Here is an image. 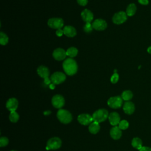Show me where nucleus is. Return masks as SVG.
Instances as JSON below:
<instances>
[{"label": "nucleus", "instance_id": "nucleus-18", "mask_svg": "<svg viewBox=\"0 0 151 151\" xmlns=\"http://www.w3.org/2000/svg\"><path fill=\"white\" fill-rule=\"evenodd\" d=\"M123 109L125 113L127 114H132L134 111L135 107L132 102L127 101L124 103Z\"/></svg>", "mask_w": 151, "mask_h": 151}, {"label": "nucleus", "instance_id": "nucleus-6", "mask_svg": "<svg viewBox=\"0 0 151 151\" xmlns=\"http://www.w3.org/2000/svg\"><path fill=\"white\" fill-rule=\"evenodd\" d=\"M123 104V99L120 96H114L109 98L107 101L108 106L112 109H119Z\"/></svg>", "mask_w": 151, "mask_h": 151}, {"label": "nucleus", "instance_id": "nucleus-1", "mask_svg": "<svg viewBox=\"0 0 151 151\" xmlns=\"http://www.w3.org/2000/svg\"><path fill=\"white\" fill-rule=\"evenodd\" d=\"M63 68L66 74L68 76L74 75L78 70L76 61L72 58H66L63 63Z\"/></svg>", "mask_w": 151, "mask_h": 151}, {"label": "nucleus", "instance_id": "nucleus-37", "mask_svg": "<svg viewBox=\"0 0 151 151\" xmlns=\"http://www.w3.org/2000/svg\"><path fill=\"white\" fill-rule=\"evenodd\" d=\"M51 114V111H49V110H48V111H45L44 112V115H49V114Z\"/></svg>", "mask_w": 151, "mask_h": 151}, {"label": "nucleus", "instance_id": "nucleus-9", "mask_svg": "<svg viewBox=\"0 0 151 151\" xmlns=\"http://www.w3.org/2000/svg\"><path fill=\"white\" fill-rule=\"evenodd\" d=\"M52 106L57 109L62 108L65 103V100L64 97L60 94H56L54 96L51 100Z\"/></svg>", "mask_w": 151, "mask_h": 151}, {"label": "nucleus", "instance_id": "nucleus-33", "mask_svg": "<svg viewBox=\"0 0 151 151\" xmlns=\"http://www.w3.org/2000/svg\"><path fill=\"white\" fill-rule=\"evenodd\" d=\"M138 2L143 5H147L149 4V0H138Z\"/></svg>", "mask_w": 151, "mask_h": 151}, {"label": "nucleus", "instance_id": "nucleus-16", "mask_svg": "<svg viewBox=\"0 0 151 151\" xmlns=\"http://www.w3.org/2000/svg\"><path fill=\"white\" fill-rule=\"evenodd\" d=\"M110 134L112 139L114 140H117L120 139V137L122 136V130L118 126H115L110 129Z\"/></svg>", "mask_w": 151, "mask_h": 151}, {"label": "nucleus", "instance_id": "nucleus-28", "mask_svg": "<svg viewBox=\"0 0 151 151\" xmlns=\"http://www.w3.org/2000/svg\"><path fill=\"white\" fill-rule=\"evenodd\" d=\"M93 29V28L92 26V24H91L90 22H86L83 27L84 31L87 33L91 32L92 31Z\"/></svg>", "mask_w": 151, "mask_h": 151}, {"label": "nucleus", "instance_id": "nucleus-8", "mask_svg": "<svg viewBox=\"0 0 151 151\" xmlns=\"http://www.w3.org/2000/svg\"><path fill=\"white\" fill-rule=\"evenodd\" d=\"M50 78L52 83L54 84H60L65 80L66 76L62 72L57 71L51 75Z\"/></svg>", "mask_w": 151, "mask_h": 151}, {"label": "nucleus", "instance_id": "nucleus-5", "mask_svg": "<svg viewBox=\"0 0 151 151\" xmlns=\"http://www.w3.org/2000/svg\"><path fill=\"white\" fill-rule=\"evenodd\" d=\"M47 24L50 28L58 29L64 26V21L60 18H51L48 19Z\"/></svg>", "mask_w": 151, "mask_h": 151}, {"label": "nucleus", "instance_id": "nucleus-26", "mask_svg": "<svg viewBox=\"0 0 151 151\" xmlns=\"http://www.w3.org/2000/svg\"><path fill=\"white\" fill-rule=\"evenodd\" d=\"M8 37L3 32H0V43L2 45H5L8 42Z\"/></svg>", "mask_w": 151, "mask_h": 151}, {"label": "nucleus", "instance_id": "nucleus-27", "mask_svg": "<svg viewBox=\"0 0 151 151\" xmlns=\"http://www.w3.org/2000/svg\"><path fill=\"white\" fill-rule=\"evenodd\" d=\"M118 127L121 129V130H126L129 127V122L127 120H121L118 124Z\"/></svg>", "mask_w": 151, "mask_h": 151}, {"label": "nucleus", "instance_id": "nucleus-24", "mask_svg": "<svg viewBox=\"0 0 151 151\" xmlns=\"http://www.w3.org/2000/svg\"><path fill=\"white\" fill-rule=\"evenodd\" d=\"M121 97L123 100L127 101L132 99L133 93L130 90H125L122 93Z\"/></svg>", "mask_w": 151, "mask_h": 151}, {"label": "nucleus", "instance_id": "nucleus-21", "mask_svg": "<svg viewBox=\"0 0 151 151\" xmlns=\"http://www.w3.org/2000/svg\"><path fill=\"white\" fill-rule=\"evenodd\" d=\"M137 10V8H136V5L133 4H130L126 8V13L127 14V15L128 17H132L133 15H134L136 12Z\"/></svg>", "mask_w": 151, "mask_h": 151}, {"label": "nucleus", "instance_id": "nucleus-25", "mask_svg": "<svg viewBox=\"0 0 151 151\" xmlns=\"http://www.w3.org/2000/svg\"><path fill=\"white\" fill-rule=\"evenodd\" d=\"M19 116L17 112H16L15 111H11L9 116V119L11 122L12 123L17 122L18 120H19Z\"/></svg>", "mask_w": 151, "mask_h": 151}, {"label": "nucleus", "instance_id": "nucleus-11", "mask_svg": "<svg viewBox=\"0 0 151 151\" xmlns=\"http://www.w3.org/2000/svg\"><path fill=\"white\" fill-rule=\"evenodd\" d=\"M92 26L93 29L97 31H103L107 28V24L104 19H96L93 22Z\"/></svg>", "mask_w": 151, "mask_h": 151}, {"label": "nucleus", "instance_id": "nucleus-2", "mask_svg": "<svg viewBox=\"0 0 151 151\" xmlns=\"http://www.w3.org/2000/svg\"><path fill=\"white\" fill-rule=\"evenodd\" d=\"M93 122L100 123L105 121L109 117L108 111L104 109H101L96 110L92 115Z\"/></svg>", "mask_w": 151, "mask_h": 151}, {"label": "nucleus", "instance_id": "nucleus-19", "mask_svg": "<svg viewBox=\"0 0 151 151\" xmlns=\"http://www.w3.org/2000/svg\"><path fill=\"white\" fill-rule=\"evenodd\" d=\"M38 74L44 79L48 78L50 76V71L48 68L44 65H40L37 70Z\"/></svg>", "mask_w": 151, "mask_h": 151}, {"label": "nucleus", "instance_id": "nucleus-31", "mask_svg": "<svg viewBox=\"0 0 151 151\" xmlns=\"http://www.w3.org/2000/svg\"><path fill=\"white\" fill-rule=\"evenodd\" d=\"M77 3L81 6H85L87 4L88 0H77Z\"/></svg>", "mask_w": 151, "mask_h": 151}, {"label": "nucleus", "instance_id": "nucleus-30", "mask_svg": "<svg viewBox=\"0 0 151 151\" xmlns=\"http://www.w3.org/2000/svg\"><path fill=\"white\" fill-rule=\"evenodd\" d=\"M119 74L117 73H114L110 78V81L112 83L115 84L119 81Z\"/></svg>", "mask_w": 151, "mask_h": 151}, {"label": "nucleus", "instance_id": "nucleus-10", "mask_svg": "<svg viewBox=\"0 0 151 151\" xmlns=\"http://www.w3.org/2000/svg\"><path fill=\"white\" fill-rule=\"evenodd\" d=\"M77 120L78 122L82 125H88L90 124L93 122V119L92 116H90L87 113H83L80 114L78 117Z\"/></svg>", "mask_w": 151, "mask_h": 151}, {"label": "nucleus", "instance_id": "nucleus-4", "mask_svg": "<svg viewBox=\"0 0 151 151\" xmlns=\"http://www.w3.org/2000/svg\"><path fill=\"white\" fill-rule=\"evenodd\" d=\"M61 140L58 137H54L50 139L46 146V149L49 150H56L59 149L61 146Z\"/></svg>", "mask_w": 151, "mask_h": 151}, {"label": "nucleus", "instance_id": "nucleus-39", "mask_svg": "<svg viewBox=\"0 0 151 151\" xmlns=\"http://www.w3.org/2000/svg\"><path fill=\"white\" fill-rule=\"evenodd\" d=\"M11 151H17V150H11Z\"/></svg>", "mask_w": 151, "mask_h": 151}, {"label": "nucleus", "instance_id": "nucleus-36", "mask_svg": "<svg viewBox=\"0 0 151 151\" xmlns=\"http://www.w3.org/2000/svg\"><path fill=\"white\" fill-rule=\"evenodd\" d=\"M55 84H53V83H51L50 84V88H51V89H54V88H55Z\"/></svg>", "mask_w": 151, "mask_h": 151}, {"label": "nucleus", "instance_id": "nucleus-32", "mask_svg": "<svg viewBox=\"0 0 151 151\" xmlns=\"http://www.w3.org/2000/svg\"><path fill=\"white\" fill-rule=\"evenodd\" d=\"M55 34H56L58 37H61V36L64 34L63 29H62L61 28H60V29H57L56 31H55Z\"/></svg>", "mask_w": 151, "mask_h": 151}, {"label": "nucleus", "instance_id": "nucleus-20", "mask_svg": "<svg viewBox=\"0 0 151 151\" xmlns=\"http://www.w3.org/2000/svg\"><path fill=\"white\" fill-rule=\"evenodd\" d=\"M100 129V126L99 123L96 122H93L88 126V130L92 134L97 133Z\"/></svg>", "mask_w": 151, "mask_h": 151}, {"label": "nucleus", "instance_id": "nucleus-34", "mask_svg": "<svg viewBox=\"0 0 151 151\" xmlns=\"http://www.w3.org/2000/svg\"><path fill=\"white\" fill-rule=\"evenodd\" d=\"M51 78H49V77L44 79V83L46 85H50V84H51Z\"/></svg>", "mask_w": 151, "mask_h": 151}, {"label": "nucleus", "instance_id": "nucleus-38", "mask_svg": "<svg viewBox=\"0 0 151 151\" xmlns=\"http://www.w3.org/2000/svg\"><path fill=\"white\" fill-rule=\"evenodd\" d=\"M147 52H148L149 54H151V46H150V47H149L147 48Z\"/></svg>", "mask_w": 151, "mask_h": 151}, {"label": "nucleus", "instance_id": "nucleus-14", "mask_svg": "<svg viewBox=\"0 0 151 151\" xmlns=\"http://www.w3.org/2000/svg\"><path fill=\"white\" fill-rule=\"evenodd\" d=\"M108 119L110 124L114 126L119 124L120 122V117L117 112H111L110 113Z\"/></svg>", "mask_w": 151, "mask_h": 151}, {"label": "nucleus", "instance_id": "nucleus-35", "mask_svg": "<svg viewBox=\"0 0 151 151\" xmlns=\"http://www.w3.org/2000/svg\"><path fill=\"white\" fill-rule=\"evenodd\" d=\"M139 151H151V148L147 146H143Z\"/></svg>", "mask_w": 151, "mask_h": 151}, {"label": "nucleus", "instance_id": "nucleus-13", "mask_svg": "<svg viewBox=\"0 0 151 151\" xmlns=\"http://www.w3.org/2000/svg\"><path fill=\"white\" fill-rule=\"evenodd\" d=\"M18 106V101L15 98H10L6 103V107L10 111H16Z\"/></svg>", "mask_w": 151, "mask_h": 151}, {"label": "nucleus", "instance_id": "nucleus-17", "mask_svg": "<svg viewBox=\"0 0 151 151\" xmlns=\"http://www.w3.org/2000/svg\"><path fill=\"white\" fill-rule=\"evenodd\" d=\"M64 34L68 37H74L77 34L76 29L71 25H66L63 28Z\"/></svg>", "mask_w": 151, "mask_h": 151}, {"label": "nucleus", "instance_id": "nucleus-15", "mask_svg": "<svg viewBox=\"0 0 151 151\" xmlns=\"http://www.w3.org/2000/svg\"><path fill=\"white\" fill-rule=\"evenodd\" d=\"M81 16L83 20L86 22H91L93 19V14L88 9H84L81 13Z\"/></svg>", "mask_w": 151, "mask_h": 151}, {"label": "nucleus", "instance_id": "nucleus-22", "mask_svg": "<svg viewBox=\"0 0 151 151\" xmlns=\"http://www.w3.org/2000/svg\"><path fill=\"white\" fill-rule=\"evenodd\" d=\"M132 145L133 147L137 150H140L142 146V142L139 137H134L132 141Z\"/></svg>", "mask_w": 151, "mask_h": 151}, {"label": "nucleus", "instance_id": "nucleus-3", "mask_svg": "<svg viewBox=\"0 0 151 151\" xmlns=\"http://www.w3.org/2000/svg\"><path fill=\"white\" fill-rule=\"evenodd\" d=\"M58 119L64 124H68L72 120L73 117L70 112L64 109H60L57 113Z\"/></svg>", "mask_w": 151, "mask_h": 151}, {"label": "nucleus", "instance_id": "nucleus-23", "mask_svg": "<svg viewBox=\"0 0 151 151\" xmlns=\"http://www.w3.org/2000/svg\"><path fill=\"white\" fill-rule=\"evenodd\" d=\"M66 54H67V56L70 57V58H73L77 55L78 50L76 47H70L66 51Z\"/></svg>", "mask_w": 151, "mask_h": 151}, {"label": "nucleus", "instance_id": "nucleus-7", "mask_svg": "<svg viewBox=\"0 0 151 151\" xmlns=\"http://www.w3.org/2000/svg\"><path fill=\"white\" fill-rule=\"evenodd\" d=\"M127 17L126 12L119 11L114 14L112 18V21L115 24H122L127 20Z\"/></svg>", "mask_w": 151, "mask_h": 151}, {"label": "nucleus", "instance_id": "nucleus-29", "mask_svg": "<svg viewBox=\"0 0 151 151\" xmlns=\"http://www.w3.org/2000/svg\"><path fill=\"white\" fill-rule=\"evenodd\" d=\"M9 143V140L6 137L2 136L0 138V146L4 147L6 146Z\"/></svg>", "mask_w": 151, "mask_h": 151}, {"label": "nucleus", "instance_id": "nucleus-12", "mask_svg": "<svg viewBox=\"0 0 151 151\" xmlns=\"http://www.w3.org/2000/svg\"><path fill=\"white\" fill-rule=\"evenodd\" d=\"M67 55L66 51L61 48H58L54 50L52 56L55 60L57 61H61L65 58Z\"/></svg>", "mask_w": 151, "mask_h": 151}]
</instances>
